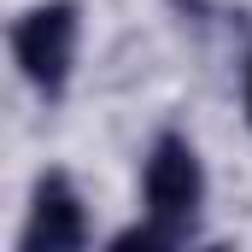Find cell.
I'll use <instances>...</instances> for the list:
<instances>
[{
    "label": "cell",
    "mask_w": 252,
    "mask_h": 252,
    "mask_svg": "<svg viewBox=\"0 0 252 252\" xmlns=\"http://www.w3.org/2000/svg\"><path fill=\"white\" fill-rule=\"evenodd\" d=\"M199 199H205V170H199L193 147L182 135H158V147L147 158V217L164 229L170 247L193 229Z\"/></svg>",
    "instance_id": "obj_1"
},
{
    "label": "cell",
    "mask_w": 252,
    "mask_h": 252,
    "mask_svg": "<svg viewBox=\"0 0 252 252\" xmlns=\"http://www.w3.org/2000/svg\"><path fill=\"white\" fill-rule=\"evenodd\" d=\"M12 53H18L24 76L41 94H59L64 76H70V59H76V6L70 0H47L35 12H24L18 30H12Z\"/></svg>",
    "instance_id": "obj_2"
},
{
    "label": "cell",
    "mask_w": 252,
    "mask_h": 252,
    "mask_svg": "<svg viewBox=\"0 0 252 252\" xmlns=\"http://www.w3.org/2000/svg\"><path fill=\"white\" fill-rule=\"evenodd\" d=\"M247 118H252V70H247Z\"/></svg>",
    "instance_id": "obj_4"
},
{
    "label": "cell",
    "mask_w": 252,
    "mask_h": 252,
    "mask_svg": "<svg viewBox=\"0 0 252 252\" xmlns=\"http://www.w3.org/2000/svg\"><path fill=\"white\" fill-rule=\"evenodd\" d=\"M88 241L82 223V199L59 170L35 182V205H30V229H24V252H76Z\"/></svg>",
    "instance_id": "obj_3"
}]
</instances>
